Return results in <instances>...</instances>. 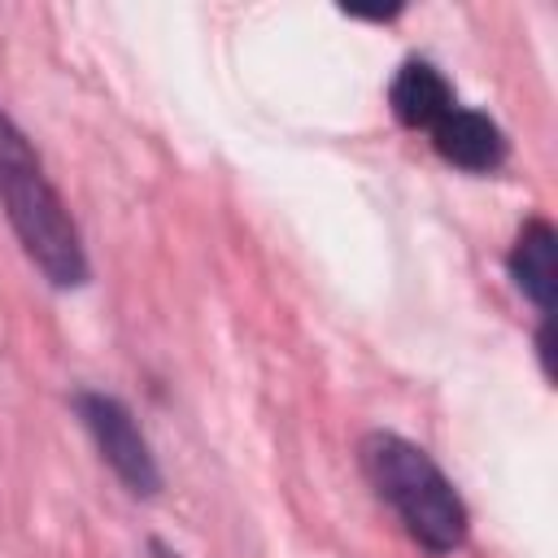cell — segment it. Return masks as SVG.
<instances>
[{
    "label": "cell",
    "mask_w": 558,
    "mask_h": 558,
    "mask_svg": "<svg viewBox=\"0 0 558 558\" xmlns=\"http://www.w3.org/2000/svg\"><path fill=\"white\" fill-rule=\"evenodd\" d=\"M148 554H153V558H183V554H179V549H170L166 541H148Z\"/></svg>",
    "instance_id": "7"
},
{
    "label": "cell",
    "mask_w": 558,
    "mask_h": 558,
    "mask_svg": "<svg viewBox=\"0 0 558 558\" xmlns=\"http://www.w3.org/2000/svg\"><path fill=\"white\" fill-rule=\"evenodd\" d=\"M510 275L519 292L541 310V318H554V288H558V231L545 218H527L510 248Z\"/></svg>",
    "instance_id": "5"
},
{
    "label": "cell",
    "mask_w": 558,
    "mask_h": 558,
    "mask_svg": "<svg viewBox=\"0 0 558 558\" xmlns=\"http://www.w3.org/2000/svg\"><path fill=\"white\" fill-rule=\"evenodd\" d=\"M74 410H78L87 436L96 440L100 458L109 462V471H113L135 497H153V493L161 488V471H157V458H153V449H148L140 423H135V414H131L118 397L92 392V388L74 392Z\"/></svg>",
    "instance_id": "3"
},
{
    "label": "cell",
    "mask_w": 558,
    "mask_h": 558,
    "mask_svg": "<svg viewBox=\"0 0 558 558\" xmlns=\"http://www.w3.org/2000/svg\"><path fill=\"white\" fill-rule=\"evenodd\" d=\"M0 205L22 253L44 270L52 288H78L87 279V253L78 227L61 192L44 174L39 153L4 109H0Z\"/></svg>",
    "instance_id": "1"
},
{
    "label": "cell",
    "mask_w": 558,
    "mask_h": 558,
    "mask_svg": "<svg viewBox=\"0 0 558 558\" xmlns=\"http://www.w3.org/2000/svg\"><path fill=\"white\" fill-rule=\"evenodd\" d=\"M432 144H436V153H440L449 166L475 170V174L497 170V166L506 161V135H501V126H497L488 113H480V109H458V105H453V109L432 126Z\"/></svg>",
    "instance_id": "4"
},
{
    "label": "cell",
    "mask_w": 558,
    "mask_h": 558,
    "mask_svg": "<svg viewBox=\"0 0 558 558\" xmlns=\"http://www.w3.org/2000/svg\"><path fill=\"white\" fill-rule=\"evenodd\" d=\"M357 462L375 497L392 506L401 527L427 554H453L466 541V527H471L466 501L458 497V488L423 445L397 432H366L357 440Z\"/></svg>",
    "instance_id": "2"
},
{
    "label": "cell",
    "mask_w": 558,
    "mask_h": 558,
    "mask_svg": "<svg viewBox=\"0 0 558 558\" xmlns=\"http://www.w3.org/2000/svg\"><path fill=\"white\" fill-rule=\"evenodd\" d=\"M388 105L397 113L401 126L418 131V126H436L449 109H453V87L445 83V74L427 61H405L388 87Z\"/></svg>",
    "instance_id": "6"
}]
</instances>
